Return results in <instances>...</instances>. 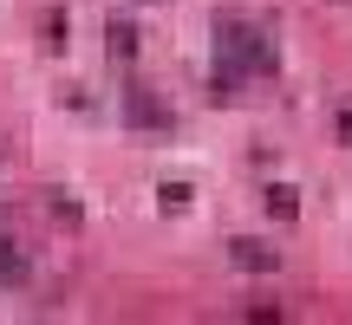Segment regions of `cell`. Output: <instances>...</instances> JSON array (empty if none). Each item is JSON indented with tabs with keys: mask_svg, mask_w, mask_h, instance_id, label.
I'll return each instance as SVG.
<instances>
[{
	"mask_svg": "<svg viewBox=\"0 0 352 325\" xmlns=\"http://www.w3.org/2000/svg\"><path fill=\"white\" fill-rule=\"evenodd\" d=\"M222 59H228V65H248V72H267V65H274V52L261 46V33H254V26H222Z\"/></svg>",
	"mask_w": 352,
	"mask_h": 325,
	"instance_id": "cell-1",
	"label": "cell"
},
{
	"mask_svg": "<svg viewBox=\"0 0 352 325\" xmlns=\"http://www.w3.org/2000/svg\"><path fill=\"white\" fill-rule=\"evenodd\" d=\"M131 124H151V130H170V111L151 98H131Z\"/></svg>",
	"mask_w": 352,
	"mask_h": 325,
	"instance_id": "cell-2",
	"label": "cell"
},
{
	"mask_svg": "<svg viewBox=\"0 0 352 325\" xmlns=\"http://www.w3.org/2000/svg\"><path fill=\"white\" fill-rule=\"evenodd\" d=\"M235 261H248V267H274V254H267L261 241H235Z\"/></svg>",
	"mask_w": 352,
	"mask_h": 325,
	"instance_id": "cell-3",
	"label": "cell"
},
{
	"mask_svg": "<svg viewBox=\"0 0 352 325\" xmlns=\"http://www.w3.org/2000/svg\"><path fill=\"white\" fill-rule=\"evenodd\" d=\"M294 202H300L294 189H267V208H274V215H294Z\"/></svg>",
	"mask_w": 352,
	"mask_h": 325,
	"instance_id": "cell-4",
	"label": "cell"
}]
</instances>
